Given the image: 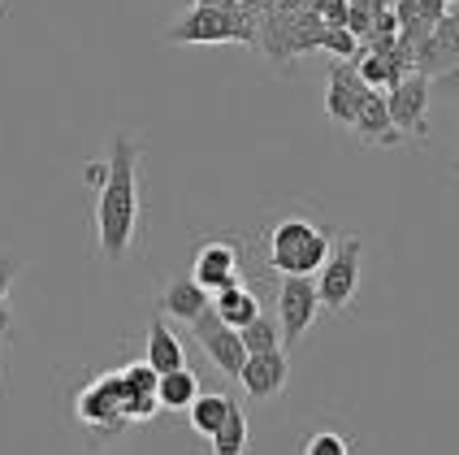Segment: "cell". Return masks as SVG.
I'll return each instance as SVG.
<instances>
[{
  "mask_svg": "<svg viewBox=\"0 0 459 455\" xmlns=\"http://www.w3.org/2000/svg\"><path fill=\"white\" fill-rule=\"evenodd\" d=\"M139 239V139L130 130L113 135L108 178L96 200V243L108 265H122Z\"/></svg>",
  "mask_w": 459,
  "mask_h": 455,
  "instance_id": "obj_1",
  "label": "cell"
},
{
  "mask_svg": "<svg viewBox=\"0 0 459 455\" xmlns=\"http://www.w3.org/2000/svg\"><path fill=\"white\" fill-rule=\"evenodd\" d=\"M330 248H333L330 226H321L312 217H281L278 226L269 230L264 260H269L273 274H316L325 265Z\"/></svg>",
  "mask_w": 459,
  "mask_h": 455,
  "instance_id": "obj_2",
  "label": "cell"
},
{
  "mask_svg": "<svg viewBox=\"0 0 459 455\" xmlns=\"http://www.w3.org/2000/svg\"><path fill=\"white\" fill-rule=\"evenodd\" d=\"M260 18L247 13L243 4L234 9H212V4H191L178 22H169L165 44H247L255 48Z\"/></svg>",
  "mask_w": 459,
  "mask_h": 455,
  "instance_id": "obj_3",
  "label": "cell"
},
{
  "mask_svg": "<svg viewBox=\"0 0 459 455\" xmlns=\"http://www.w3.org/2000/svg\"><path fill=\"white\" fill-rule=\"evenodd\" d=\"M359 274H364V239H359V234H338V239H333V248H330V256H325V265L312 274V282H316V300H321V312L342 317V312L356 303Z\"/></svg>",
  "mask_w": 459,
  "mask_h": 455,
  "instance_id": "obj_4",
  "label": "cell"
},
{
  "mask_svg": "<svg viewBox=\"0 0 459 455\" xmlns=\"http://www.w3.org/2000/svg\"><path fill=\"white\" fill-rule=\"evenodd\" d=\"M74 412H78V421H82L91 433H100V438H117V433L130 425L126 378H122V373H100V378L78 395Z\"/></svg>",
  "mask_w": 459,
  "mask_h": 455,
  "instance_id": "obj_5",
  "label": "cell"
},
{
  "mask_svg": "<svg viewBox=\"0 0 459 455\" xmlns=\"http://www.w3.org/2000/svg\"><path fill=\"white\" fill-rule=\"evenodd\" d=\"M429 104H434V87H429V74H420V70H408L385 92L390 122L399 127V135H411L416 144H425V135H429Z\"/></svg>",
  "mask_w": 459,
  "mask_h": 455,
  "instance_id": "obj_6",
  "label": "cell"
},
{
  "mask_svg": "<svg viewBox=\"0 0 459 455\" xmlns=\"http://www.w3.org/2000/svg\"><path fill=\"white\" fill-rule=\"evenodd\" d=\"M316 317H321V300H316V282H312V274H281V282H278L281 343H286V347L304 343V334L312 329Z\"/></svg>",
  "mask_w": 459,
  "mask_h": 455,
  "instance_id": "obj_7",
  "label": "cell"
},
{
  "mask_svg": "<svg viewBox=\"0 0 459 455\" xmlns=\"http://www.w3.org/2000/svg\"><path fill=\"white\" fill-rule=\"evenodd\" d=\"M191 338L204 347V355L226 373V378H238V369H243V360H247V347H243V338H238V329L226 326L221 317H217V308L208 303L204 312L191 321Z\"/></svg>",
  "mask_w": 459,
  "mask_h": 455,
  "instance_id": "obj_8",
  "label": "cell"
},
{
  "mask_svg": "<svg viewBox=\"0 0 459 455\" xmlns=\"http://www.w3.org/2000/svg\"><path fill=\"white\" fill-rule=\"evenodd\" d=\"M368 92H373V87L359 78L356 61H338V66H330V78H325V113H330V122L351 127L356 113L364 109V101H368Z\"/></svg>",
  "mask_w": 459,
  "mask_h": 455,
  "instance_id": "obj_9",
  "label": "cell"
},
{
  "mask_svg": "<svg viewBox=\"0 0 459 455\" xmlns=\"http://www.w3.org/2000/svg\"><path fill=\"white\" fill-rule=\"evenodd\" d=\"M286 381H290V360H286L281 347L252 352L243 360V369H238V386H243L247 399H273V395L286 390Z\"/></svg>",
  "mask_w": 459,
  "mask_h": 455,
  "instance_id": "obj_10",
  "label": "cell"
},
{
  "mask_svg": "<svg viewBox=\"0 0 459 455\" xmlns=\"http://www.w3.org/2000/svg\"><path fill=\"white\" fill-rule=\"evenodd\" d=\"M238 274H243V256H238L234 239H208L191 260V278L204 291H221L230 282H238Z\"/></svg>",
  "mask_w": 459,
  "mask_h": 455,
  "instance_id": "obj_11",
  "label": "cell"
},
{
  "mask_svg": "<svg viewBox=\"0 0 459 455\" xmlns=\"http://www.w3.org/2000/svg\"><path fill=\"white\" fill-rule=\"evenodd\" d=\"M351 130L359 135V144H364V148H399V144H403L399 127L390 122V109H385L382 87H373V92H368V101H364V109L356 113Z\"/></svg>",
  "mask_w": 459,
  "mask_h": 455,
  "instance_id": "obj_12",
  "label": "cell"
},
{
  "mask_svg": "<svg viewBox=\"0 0 459 455\" xmlns=\"http://www.w3.org/2000/svg\"><path fill=\"white\" fill-rule=\"evenodd\" d=\"M208 303H212V291H204L191 274H186V278L165 282V291H160V312L174 317V321H182V326H191Z\"/></svg>",
  "mask_w": 459,
  "mask_h": 455,
  "instance_id": "obj_13",
  "label": "cell"
},
{
  "mask_svg": "<svg viewBox=\"0 0 459 455\" xmlns=\"http://www.w3.org/2000/svg\"><path fill=\"white\" fill-rule=\"evenodd\" d=\"M212 308H217V317L226 321V326H247L255 312H260V295H255L247 282H230L221 291H212Z\"/></svg>",
  "mask_w": 459,
  "mask_h": 455,
  "instance_id": "obj_14",
  "label": "cell"
},
{
  "mask_svg": "<svg viewBox=\"0 0 459 455\" xmlns=\"http://www.w3.org/2000/svg\"><path fill=\"white\" fill-rule=\"evenodd\" d=\"M143 360L152 364L156 373H169V369H182V364H186L182 338L165 326V321H156V317H152V326H148V355H143Z\"/></svg>",
  "mask_w": 459,
  "mask_h": 455,
  "instance_id": "obj_15",
  "label": "cell"
},
{
  "mask_svg": "<svg viewBox=\"0 0 459 455\" xmlns=\"http://www.w3.org/2000/svg\"><path fill=\"white\" fill-rule=\"evenodd\" d=\"M200 395V378L182 364V369H169V373H160L156 378V399L165 412H186V404Z\"/></svg>",
  "mask_w": 459,
  "mask_h": 455,
  "instance_id": "obj_16",
  "label": "cell"
},
{
  "mask_svg": "<svg viewBox=\"0 0 459 455\" xmlns=\"http://www.w3.org/2000/svg\"><path fill=\"white\" fill-rule=\"evenodd\" d=\"M230 407H234V399H226V395H195V399L186 404V421H191V430H195V433L212 438V433H217V425L226 421Z\"/></svg>",
  "mask_w": 459,
  "mask_h": 455,
  "instance_id": "obj_17",
  "label": "cell"
},
{
  "mask_svg": "<svg viewBox=\"0 0 459 455\" xmlns=\"http://www.w3.org/2000/svg\"><path fill=\"white\" fill-rule=\"evenodd\" d=\"M247 447V416H243V407L234 404L226 412V421L217 425V433L208 438V451L212 455H238Z\"/></svg>",
  "mask_w": 459,
  "mask_h": 455,
  "instance_id": "obj_18",
  "label": "cell"
},
{
  "mask_svg": "<svg viewBox=\"0 0 459 455\" xmlns=\"http://www.w3.org/2000/svg\"><path fill=\"white\" fill-rule=\"evenodd\" d=\"M238 338H243L247 355H252V352H273V347H281L278 317H269V312H255L247 326H238Z\"/></svg>",
  "mask_w": 459,
  "mask_h": 455,
  "instance_id": "obj_19",
  "label": "cell"
},
{
  "mask_svg": "<svg viewBox=\"0 0 459 455\" xmlns=\"http://www.w3.org/2000/svg\"><path fill=\"white\" fill-rule=\"evenodd\" d=\"M316 48H321V52H333L338 61H356V52L364 48V44H359L347 26H321V39H316Z\"/></svg>",
  "mask_w": 459,
  "mask_h": 455,
  "instance_id": "obj_20",
  "label": "cell"
},
{
  "mask_svg": "<svg viewBox=\"0 0 459 455\" xmlns=\"http://www.w3.org/2000/svg\"><path fill=\"white\" fill-rule=\"evenodd\" d=\"M304 455H351V442L342 438V433H312L304 442Z\"/></svg>",
  "mask_w": 459,
  "mask_h": 455,
  "instance_id": "obj_21",
  "label": "cell"
},
{
  "mask_svg": "<svg viewBox=\"0 0 459 455\" xmlns=\"http://www.w3.org/2000/svg\"><path fill=\"white\" fill-rule=\"evenodd\" d=\"M429 87H434L437 101H459V61H451L446 70H437V74L429 78Z\"/></svg>",
  "mask_w": 459,
  "mask_h": 455,
  "instance_id": "obj_22",
  "label": "cell"
},
{
  "mask_svg": "<svg viewBox=\"0 0 459 455\" xmlns=\"http://www.w3.org/2000/svg\"><path fill=\"white\" fill-rule=\"evenodd\" d=\"M13 338H18V317H13L9 300H0V347H9Z\"/></svg>",
  "mask_w": 459,
  "mask_h": 455,
  "instance_id": "obj_23",
  "label": "cell"
},
{
  "mask_svg": "<svg viewBox=\"0 0 459 455\" xmlns=\"http://www.w3.org/2000/svg\"><path fill=\"white\" fill-rule=\"evenodd\" d=\"M18 260L13 256H0V300H9V286H13V278H18Z\"/></svg>",
  "mask_w": 459,
  "mask_h": 455,
  "instance_id": "obj_24",
  "label": "cell"
},
{
  "mask_svg": "<svg viewBox=\"0 0 459 455\" xmlns=\"http://www.w3.org/2000/svg\"><path fill=\"white\" fill-rule=\"evenodd\" d=\"M82 178H87V187H96V191H100V182L108 178V161H87Z\"/></svg>",
  "mask_w": 459,
  "mask_h": 455,
  "instance_id": "obj_25",
  "label": "cell"
},
{
  "mask_svg": "<svg viewBox=\"0 0 459 455\" xmlns=\"http://www.w3.org/2000/svg\"><path fill=\"white\" fill-rule=\"evenodd\" d=\"M191 4H212V9H234L238 0H191Z\"/></svg>",
  "mask_w": 459,
  "mask_h": 455,
  "instance_id": "obj_26",
  "label": "cell"
},
{
  "mask_svg": "<svg viewBox=\"0 0 459 455\" xmlns=\"http://www.w3.org/2000/svg\"><path fill=\"white\" fill-rule=\"evenodd\" d=\"M446 13H451V22H455V31H459V0H451V4H446Z\"/></svg>",
  "mask_w": 459,
  "mask_h": 455,
  "instance_id": "obj_27",
  "label": "cell"
},
{
  "mask_svg": "<svg viewBox=\"0 0 459 455\" xmlns=\"http://www.w3.org/2000/svg\"><path fill=\"white\" fill-rule=\"evenodd\" d=\"M0 378H4V360H0Z\"/></svg>",
  "mask_w": 459,
  "mask_h": 455,
  "instance_id": "obj_28",
  "label": "cell"
},
{
  "mask_svg": "<svg viewBox=\"0 0 459 455\" xmlns=\"http://www.w3.org/2000/svg\"><path fill=\"white\" fill-rule=\"evenodd\" d=\"M455 170H459V156H455Z\"/></svg>",
  "mask_w": 459,
  "mask_h": 455,
  "instance_id": "obj_29",
  "label": "cell"
}]
</instances>
